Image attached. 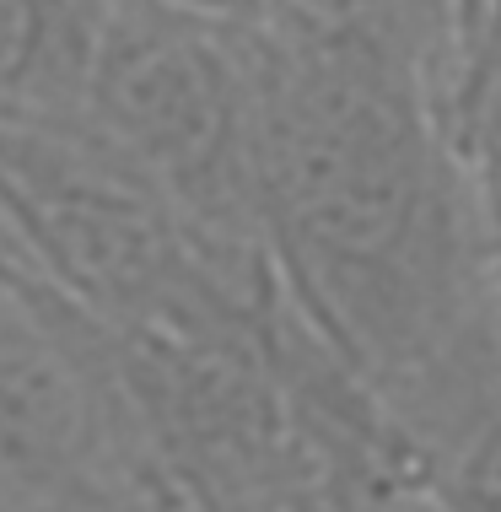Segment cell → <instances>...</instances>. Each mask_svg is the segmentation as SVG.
Segmentation results:
<instances>
[{
    "label": "cell",
    "mask_w": 501,
    "mask_h": 512,
    "mask_svg": "<svg viewBox=\"0 0 501 512\" xmlns=\"http://www.w3.org/2000/svg\"><path fill=\"white\" fill-rule=\"evenodd\" d=\"M0 512H103L97 410L76 367L0 308Z\"/></svg>",
    "instance_id": "6da1fadb"
},
{
    "label": "cell",
    "mask_w": 501,
    "mask_h": 512,
    "mask_svg": "<svg viewBox=\"0 0 501 512\" xmlns=\"http://www.w3.org/2000/svg\"><path fill=\"white\" fill-rule=\"evenodd\" d=\"M119 98L130 119L178 162H211L227 141V92L200 49H141L119 71Z\"/></svg>",
    "instance_id": "7a4b0ae2"
},
{
    "label": "cell",
    "mask_w": 501,
    "mask_h": 512,
    "mask_svg": "<svg viewBox=\"0 0 501 512\" xmlns=\"http://www.w3.org/2000/svg\"><path fill=\"white\" fill-rule=\"evenodd\" d=\"M448 114L485 200L501 216V0H469Z\"/></svg>",
    "instance_id": "3957f363"
},
{
    "label": "cell",
    "mask_w": 501,
    "mask_h": 512,
    "mask_svg": "<svg viewBox=\"0 0 501 512\" xmlns=\"http://www.w3.org/2000/svg\"><path fill=\"white\" fill-rule=\"evenodd\" d=\"M38 44V6L33 0H0V81L17 76Z\"/></svg>",
    "instance_id": "277c9868"
}]
</instances>
